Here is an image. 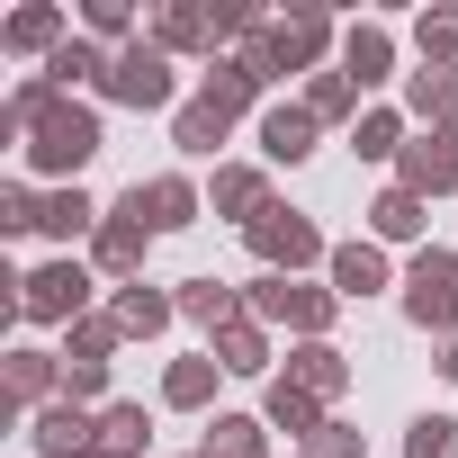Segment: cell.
I'll list each match as a JSON object with an SVG mask.
<instances>
[{"label": "cell", "mask_w": 458, "mask_h": 458, "mask_svg": "<svg viewBox=\"0 0 458 458\" xmlns=\"http://www.w3.org/2000/svg\"><path fill=\"white\" fill-rule=\"evenodd\" d=\"M225 126H234V108H225V99H198V108L180 117V144H189V153H216Z\"/></svg>", "instance_id": "cell-12"}, {"label": "cell", "mask_w": 458, "mask_h": 458, "mask_svg": "<svg viewBox=\"0 0 458 458\" xmlns=\"http://www.w3.org/2000/svg\"><path fill=\"white\" fill-rule=\"evenodd\" d=\"M207 386H216L207 360H180V369H171V404H207Z\"/></svg>", "instance_id": "cell-23"}, {"label": "cell", "mask_w": 458, "mask_h": 458, "mask_svg": "<svg viewBox=\"0 0 458 458\" xmlns=\"http://www.w3.org/2000/svg\"><path fill=\"white\" fill-rule=\"evenodd\" d=\"M270 413H279L288 431H315V395H297V386H279V395H270Z\"/></svg>", "instance_id": "cell-29"}, {"label": "cell", "mask_w": 458, "mask_h": 458, "mask_svg": "<svg viewBox=\"0 0 458 458\" xmlns=\"http://www.w3.org/2000/svg\"><path fill=\"white\" fill-rule=\"evenodd\" d=\"M377 72H386V37L360 28V37H351V81H377Z\"/></svg>", "instance_id": "cell-20"}, {"label": "cell", "mask_w": 458, "mask_h": 458, "mask_svg": "<svg viewBox=\"0 0 458 458\" xmlns=\"http://www.w3.org/2000/svg\"><path fill=\"white\" fill-rule=\"evenodd\" d=\"M135 449H144V413H135V404H117V413L99 422V458H135Z\"/></svg>", "instance_id": "cell-16"}, {"label": "cell", "mask_w": 458, "mask_h": 458, "mask_svg": "<svg viewBox=\"0 0 458 458\" xmlns=\"http://www.w3.org/2000/svg\"><path fill=\"white\" fill-rule=\"evenodd\" d=\"M162 324H171V306H162L153 288H126V297H117V333H162Z\"/></svg>", "instance_id": "cell-15"}, {"label": "cell", "mask_w": 458, "mask_h": 458, "mask_svg": "<svg viewBox=\"0 0 458 458\" xmlns=\"http://www.w3.org/2000/svg\"><path fill=\"white\" fill-rule=\"evenodd\" d=\"M207 458H261V422H243V413H225V422L207 431Z\"/></svg>", "instance_id": "cell-13"}, {"label": "cell", "mask_w": 458, "mask_h": 458, "mask_svg": "<svg viewBox=\"0 0 458 458\" xmlns=\"http://www.w3.org/2000/svg\"><path fill=\"white\" fill-rule=\"evenodd\" d=\"M99 377H108V360H64V386L72 395H99Z\"/></svg>", "instance_id": "cell-31"}, {"label": "cell", "mask_w": 458, "mask_h": 458, "mask_svg": "<svg viewBox=\"0 0 458 458\" xmlns=\"http://www.w3.org/2000/svg\"><path fill=\"white\" fill-rule=\"evenodd\" d=\"M252 306H261V315H288V324H306V333L324 324V297H306V288H288V279H261Z\"/></svg>", "instance_id": "cell-10"}, {"label": "cell", "mask_w": 458, "mask_h": 458, "mask_svg": "<svg viewBox=\"0 0 458 458\" xmlns=\"http://www.w3.org/2000/svg\"><path fill=\"white\" fill-rule=\"evenodd\" d=\"M81 72H99V55H90V46H64V55H55V72H46V81H55V90H64V81H81ZM99 81H108V72H99Z\"/></svg>", "instance_id": "cell-27"}, {"label": "cell", "mask_w": 458, "mask_h": 458, "mask_svg": "<svg viewBox=\"0 0 458 458\" xmlns=\"http://www.w3.org/2000/svg\"><path fill=\"white\" fill-rule=\"evenodd\" d=\"M216 207H261V180H252V171H225V180H216Z\"/></svg>", "instance_id": "cell-30"}, {"label": "cell", "mask_w": 458, "mask_h": 458, "mask_svg": "<svg viewBox=\"0 0 458 458\" xmlns=\"http://www.w3.org/2000/svg\"><path fill=\"white\" fill-rule=\"evenodd\" d=\"M180 306H189L198 324H225V333H234V297H225L216 279H189V297H180Z\"/></svg>", "instance_id": "cell-18"}, {"label": "cell", "mask_w": 458, "mask_h": 458, "mask_svg": "<svg viewBox=\"0 0 458 458\" xmlns=\"http://www.w3.org/2000/svg\"><path fill=\"white\" fill-rule=\"evenodd\" d=\"M108 99H126V108H162L171 99V64L144 46V55H117L108 64Z\"/></svg>", "instance_id": "cell-3"}, {"label": "cell", "mask_w": 458, "mask_h": 458, "mask_svg": "<svg viewBox=\"0 0 458 458\" xmlns=\"http://www.w3.org/2000/svg\"><path fill=\"white\" fill-rule=\"evenodd\" d=\"M422 46H431V55H449V46H458V19H449V10H440V19H422Z\"/></svg>", "instance_id": "cell-33"}, {"label": "cell", "mask_w": 458, "mask_h": 458, "mask_svg": "<svg viewBox=\"0 0 458 458\" xmlns=\"http://www.w3.org/2000/svg\"><path fill=\"white\" fill-rule=\"evenodd\" d=\"M90 153H99V117H90V108H64V99L37 108V162H46V171H81Z\"/></svg>", "instance_id": "cell-1"}, {"label": "cell", "mask_w": 458, "mask_h": 458, "mask_svg": "<svg viewBox=\"0 0 458 458\" xmlns=\"http://www.w3.org/2000/svg\"><path fill=\"white\" fill-rule=\"evenodd\" d=\"M333 279H342V288H351V297H369V288H377V279H386V261H377V252H369V243H351V252H333Z\"/></svg>", "instance_id": "cell-14"}, {"label": "cell", "mask_w": 458, "mask_h": 458, "mask_svg": "<svg viewBox=\"0 0 458 458\" xmlns=\"http://www.w3.org/2000/svg\"><path fill=\"white\" fill-rule=\"evenodd\" d=\"M37 449H46V458H90V449H99V422H81L72 404H46V413H37Z\"/></svg>", "instance_id": "cell-5"}, {"label": "cell", "mask_w": 458, "mask_h": 458, "mask_svg": "<svg viewBox=\"0 0 458 458\" xmlns=\"http://www.w3.org/2000/svg\"><path fill=\"white\" fill-rule=\"evenodd\" d=\"M10 46H55V10H19L10 19Z\"/></svg>", "instance_id": "cell-26"}, {"label": "cell", "mask_w": 458, "mask_h": 458, "mask_svg": "<svg viewBox=\"0 0 458 458\" xmlns=\"http://www.w3.org/2000/svg\"><path fill=\"white\" fill-rule=\"evenodd\" d=\"M440 369H449V377H458V342H449V360H440Z\"/></svg>", "instance_id": "cell-35"}, {"label": "cell", "mask_w": 458, "mask_h": 458, "mask_svg": "<svg viewBox=\"0 0 458 458\" xmlns=\"http://www.w3.org/2000/svg\"><path fill=\"white\" fill-rule=\"evenodd\" d=\"M377 234H422V198H413V189L377 198Z\"/></svg>", "instance_id": "cell-19"}, {"label": "cell", "mask_w": 458, "mask_h": 458, "mask_svg": "<svg viewBox=\"0 0 458 458\" xmlns=\"http://www.w3.org/2000/svg\"><path fill=\"white\" fill-rule=\"evenodd\" d=\"M404 306H413V324H449L458 315V261L449 252H422L413 279H404Z\"/></svg>", "instance_id": "cell-2"}, {"label": "cell", "mask_w": 458, "mask_h": 458, "mask_svg": "<svg viewBox=\"0 0 458 458\" xmlns=\"http://www.w3.org/2000/svg\"><path fill=\"white\" fill-rule=\"evenodd\" d=\"M81 297H90V279H81L72 261H55V270H37V279H28V315H37V324L81 315Z\"/></svg>", "instance_id": "cell-4"}, {"label": "cell", "mask_w": 458, "mask_h": 458, "mask_svg": "<svg viewBox=\"0 0 458 458\" xmlns=\"http://www.w3.org/2000/svg\"><path fill=\"white\" fill-rule=\"evenodd\" d=\"M297 377H306L315 395H333V386H342V360H333V351H306V360H297Z\"/></svg>", "instance_id": "cell-28"}, {"label": "cell", "mask_w": 458, "mask_h": 458, "mask_svg": "<svg viewBox=\"0 0 458 458\" xmlns=\"http://www.w3.org/2000/svg\"><path fill=\"white\" fill-rule=\"evenodd\" d=\"M261 144H270V162H297V153H315V108H279V117L261 126Z\"/></svg>", "instance_id": "cell-7"}, {"label": "cell", "mask_w": 458, "mask_h": 458, "mask_svg": "<svg viewBox=\"0 0 458 458\" xmlns=\"http://www.w3.org/2000/svg\"><path fill=\"white\" fill-rule=\"evenodd\" d=\"M90 216H99V207H90V198H81V189H55V198H46V216H37V225H46V234H81V225H90Z\"/></svg>", "instance_id": "cell-17"}, {"label": "cell", "mask_w": 458, "mask_h": 458, "mask_svg": "<svg viewBox=\"0 0 458 458\" xmlns=\"http://www.w3.org/2000/svg\"><path fill=\"white\" fill-rule=\"evenodd\" d=\"M216 369H261V333L234 324V333H225V351H216Z\"/></svg>", "instance_id": "cell-25"}, {"label": "cell", "mask_w": 458, "mask_h": 458, "mask_svg": "<svg viewBox=\"0 0 458 458\" xmlns=\"http://www.w3.org/2000/svg\"><path fill=\"white\" fill-rule=\"evenodd\" d=\"M413 108H422V117H449V108H458V81H449V72H422V81H413Z\"/></svg>", "instance_id": "cell-21"}, {"label": "cell", "mask_w": 458, "mask_h": 458, "mask_svg": "<svg viewBox=\"0 0 458 458\" xmlns=\"http://www.w3.org/2000/svg\"><path fill=\"white\" fill-rule=\"evenodd\" d=\"M449 180H458V135H440L404 162V189H449Z\"/></svg>", "instance_id": "cell-11"}, {"label": "cell", "mask_w": 458, "mask_h": 458, "mask_svg": "<svg viewBox=\"0 0 458 458\" xmlns=\"http://www.w3.org/2000/svg\"><path fill=\"white\" fill-rule=\"evenodd\" d=\"M315 458H360V440H351V431H324V440H315Z\"/></svg>", "instance_id": "cell-34"}, {"label": "cell", "mask_w": 458, "mask_h": 458, "mask_svg": "<svg viewBox=\"0 0 458 458\" xmlns=\"http://www.w3.org/2000/svg\"><path fill=\"white\" fill-rule=\"evenodd\" d=\"M99 261H108V270H135V261H144V216H135V207L99 225Z\"/></svg>", "instance_id": "cell-9"}, {"label": "cell", "mask_w": 458, "mask_h": 458, "mask_svg": "<svg viewBox=\"0 0 458 458\" xmlns=\"http://www.w3.org/2000/svg\"><path fill=\"white\" fill-rule=\"evenodd\" d=\"M252 243H261V261H315V225L306 216H252Z\"/></svg>", "instance_id": "cell-6"}, {"label": "cell", "mask_w": 458, "mask_h": 458, "mask_svg": "<svg viewBox=\"0 0 458 458\" xmlns=\"http://www.w3.org/2000/svg\"><path fill=\"white\" fill-rule=\"evenodd\" d=\"M413 458H458V422H413Z\"/></svg>", "instance_id": "cell-24"}, {"label": "cell", "mask_w": 458, "mask_h": 458, "mask_svg": "<svg viewBox=\"0 0 458 458\" xmlns=\"http://www.w3.org/2000/svg\"><path fill=\"white\" fill-rule=\"evenodd\" d=\"M10 386H19V395H46V386H55V360H46V351H19V360H10Z\"/></svg>", "instance_id": "cell-22"}, {"label": "cell", "mask_w": 458, "mask_h": 458, "mask_svg": "<svg viewBox=\"0 0 458 458\" xmlns=\"http://www.w3.org/2000/svg\"><path fill=\"white\" fill-rule=\"evenodd\" d=\"M126 207H135L144 225H189V207H198V198H189V180H153V189H135Z\"/></svg>", "instance_id": "cell-8"}, {"label": "cell", "mask_w": 458, "mask_h": 458, "mask_svg": "<svg viewBox=\"0 0 458 458\" xmlns=\"http://www.w3.org/2000/svg\"><path fill=\"white\" fill-rule=\"evenodd\" d=\"M360 153H395V117H369L360 126Z\"/></svg>", "instance_id": "cell-32"}]
</instances>
